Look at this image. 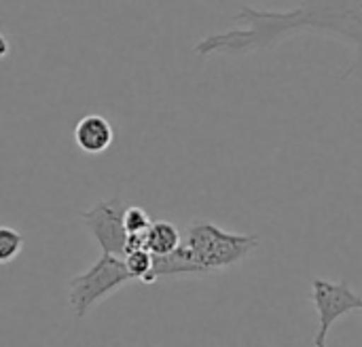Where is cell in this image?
I'll use <instances>...</instances> for the list:
<instances>
[{"label":"cell","mask_w":362,"mask_h":347,"mask_svg":"<svg viewBox=\"0 0 362 347\" xmlns=\"http://www.w3.org/2000/svg\"><path fill=\"white\" fill-rule=\"evenodd\" d=\"M312 303L320 318V331L314 339V346L318 347L327 343L331 327L339 318L362 310V297L356 295L346 282H329L322 278H316L312 284Z\"/></svg>","instance_id":"3"},{"label":"cell","mask_w":362,"mask_h":347,"mask_svg":"<svg viewBox=\"0 0 362 347\" xmlns=\"http://www.w3.org/2000/svg\"><path fill=\"white\" fill-rule=\"evenodd\" d=\"M123 212H125V204L121 199H106V201H98L93 208L81 214L85 229L100 246V250L106 254H115V257L125 254L127 231L123 227Z\"/></svg>","instance_id":"4"},{"label":"cell","mask_w":362,"mask_h":347,"mask_svg":"<svg viewBox=\"0 0 362 347\" xmlns=\"http://www.w3.org/2000/svg\"><path fill=\"white\" fill-rule=\"evenodd\" d=\"M151 223H153L151 216L142 208L132 206V208H125V212H123V227L127 233H144Z\"/></svg>","instance_id":"10"},{"label":"cell","mask_w":362,"mask_h":347,"mask_svg":"<svg viewBox=\"0 0 362 347\" xmlns=\"http://www.w3.org/2000/svg\"><path fill=\"white\" fill-rule=\"evenodd\" d=\"M129 274L134 276V280H140V282H148V276H151V269H153V254L146 250V248H138V250H132L123 257Z\"/></svg>","instance_id":"8"},{"label":"cell","mask_w":362,"mask_h":347,"mask_svg":"<svg viewBox=\"0 0 362 347\" xmlns=\"http://www.w3.org/2000/svg\"><path fill=\"white\" fill-rule=\"evenodd\" d=\"M132 280L134 276L129 274L123 257L102 252L89 269L68 282V305L76 318H85L93 305L108 299Z\"/></svg>","instance_id":"2"},{"label":"cell","mask_w":362,"mask_h":347,"mask_svg":"<svg viewBox=\"0 0 362 347\" xmlns=\"http://www.w3.org/2000/svg\"><path fill=\"white\" fill-rule=\"evenodd\" d=\"M180 242V231L176 229V225L168 220H153L144 231V248L151 254H168L174 248H178Z\"/></svg>","instance_id":"7"},{"label":"cell","mask_w":362,"mask_h":347,"mask_svg":"<svg viewBox=\"0 0 362 347\" xmlns=\"http://www.w3.org/2000/svg\"><path fill=\"white\" fill-rule=\"evenodd\" d=\"M8 55V40H6V36L0 32V59H4Z\"/></svg>","instance_id":"11"},{"label":"cell","mask_w":362,"mask_h":347,"mask_svg":"<svg viewBox=\"0 0 362 347\" xmlns=\"http://www.w3.org/2000/svg\"><path fill=\"white\" fill-rule=\"evenodd\" d=\"M206 274L208 271L193 261V257L180 242V246L168 254H153V269L146 284H153L157 280H174L185 276H206Z\"/></svg>","instance_id":"5"},{"label":"cell","mask_w":362,"mask_h":347,"mask_svg":"<svg viewBox=\"0 0 362 347\" xmlns=\"http://www.w3.org/2000/svg\"><path fill=\"white\" fill-rule=\"evenodd\" d=\"M182 244L193 261L212 274L242 263L259 246V237L229 233L210 220H193Z\"/></svg>","instance_id":"1"},{"label":"cell","mask_w":362,"mask_h":347,"mask_svg":"<svg viewBox=\"0 0 362 347\" xmlns=\"http://www.w3.org/2000/svg\"><path fill=\"white\" fill-rule=\"evenodd\" d=\"M115 131L102 114H87L74 127V142L87 155H100L112 144Z\"/></svg>","instance_id":"6"},{"label":"cell","mask_w":362,"mask_h":347,"mask_svg":"<svg viewBox=\"0 0 362 347\" xmlns=\"http://www.w3.org/2000/svg\"><path fill=\"white\" fill-rule=\"evenodd\" d=\"M23 248V235L11 227H0V265L11 263Z\"/></svg>","instance_id":"9"}]
</instances>
